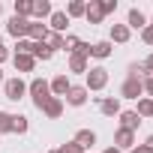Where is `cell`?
I'll use <instances>...</instances> for the list:
<instances>
[{
    "instance_id": "6da1fadb",
    "label": "cell",
    "mask_w": 153,
    "mask_h": 153,
    "mask_svg": "<svg viewBox=\"0 0 153 153\" xmlns=\"http://www.w3.org/2000/svg\"><path fill=\"white\" fill-rule=\"evenodd\" d=\"M27 90H30V96H33V105H36V108H42V105L51 99V84H48L45 78H33V81L27 84Z\"/></svg>"
},
{
    "instance_id": "7a4b0ae2",
    "label": "cell",
    "mask_w": 153,
    "mask_h": 153,
    "mask_svg": "<svg viewBox=\"0 0 153 153\" xmlns=\"http://www.w3.org/2000/svg\"><path fill=\"white\" fill-rule=\"evenodd\" d=\"M105 84H108V69H105V66H93V69H87V84H84L87 93H90V90H102Z\"/></svg>"
},
{
    "instance_id": "3957f363",
    "label": "cell",
    "mask_w": 153,
    "mask_h": 153,
    "mask_svg": "<svg viewBox=\"0 0 153 153\" xmlns=\"http://www.w3.org/2000/svg\"><path fill=\"white\" fill-rule=\"evenodd\" d=\"M3 93H6V99L18 102V99L27 93V84H24L21 78H9V81H3Z\"/></svg>"
},
{
    "instance_id": "277c9868",
    "label": "cell",
    "mask_w": 153,
    "mask_h": 153,
    "mask_svg": "<svg viewBox=\"0 0 153 153\" xmlns=\"http://www.w3.org/2000/svg\"><path fill=\"white\" fill-rule=\"evenodd\" d=\"M141 93H144L141 78H126V81H123V87H120V96H123V99H138Z\"/></svg>"
},
{
    "instance_id": "5b68a950",
    "label": "cell",
    "mask_w": 153,
    "mask_h": 153,
    "mask_svg": "<svg viewBox=\"0 0 153 153\" xmlns=\"http://www.w3.org/2000/svg\"><path fill=\"white\" fill-rule=\"evenodd\" d=\"M114 147L123 153V150H132L135 147V132H129V129H117L114 132Z\"/></svg>"
},
{
    "instance_id": "8992f818",
    "label": "cell",
    "mask_w": 153,
    "mask_h": 153,
    "mask_svg": "<svg viewBox=\"0 0 153 153\" xmlns=\"http://www.w3.org/2000/svg\"><path fill=\"white\" fill-rule=\"evenodd\" d=\"M27 27H30V21H27V18H18V15H12L9 24H6V30H9L15 39H24V36H27Z\"/></svg>"
},
{
    "instance_id": "52a82bcc",
    "label": "cell",
    "mask_w": 153,
    "mask_h": 153,
    "mask_svg": "<svg viewBox=\"0 0 153 153\" xmlns=\"http://www.w3.org/2000/svg\"><path fill=\"white\" fill-rule=\"evenodd\" d=\"M39 111H42V114H45L48 120H57V117L63 114V99H57V96H51V99H48V102H45V105H42Z\"/></svg>"
},
{
    "instance_id": "ba28073f",
    "label": "cell",
    "mask_w": 153,
    "mask_h": 153,
    "mask_svg": "<svg viewBox=\"0 0 153 153\" xmlns=\"http://www.w3.org/2000/svg\"><path fill=\"white\" fill-rule=\"evenodd\" d=\"M48 84H51V93H54L57 99H60V96H66V93H69V87H72L66 75H54V78H51Z\"/></svg>"
},
{
    "instance_id": "9c48e42d",
    "label": "cell",
    "mask_w": 153,
    "mask_h": 153,
    "mask_svg": "<svg viewBox=\"0 0 153 153\" xmlns=\"http://www.w3.org/2000/svg\"><path fill=\"white\" fill-rule=\"evenodd\" d=\"M75 144H78L81 150H90L96 144V132L93 129H78V132H75Z\"/></svg>"
},
{
    "instance_id": "30bf717a",
    "label": "cell",
    "mask_w": 153,
    "mask_h": 153,
    "mask_svg": "<svg viewBox=\"0 0 153 153\" xmlns=\"http://www.w3.org/2000/svg\"><path fill=\"white\" fill-rule=\"evenodd\" d=\"M84 18H87L90 24H99V21L105 18V12H102V6H99V0H90V3H87V9H84Z\"/></svg>"
},
{
    "instance_id": "8fae6325",
    "label": "cell",
    "mask_w": 153,
    "mask_h": 153,
    "mask_svg": "<svg viewBox=\"0 0 153 153\" xmlns=\"http://www.w3.org/2000/svg\"><path fill=\"white\" fill-rule=\"evenodd\" d=\"M45 36H48V27L39 24V21H30V27H27V39H30V42H45Z\"/></svg>"
},
{
    "instance_id": "7c38bea8",
    "label": "cell",
    "mask_w": 153,
    "mask_h": 153,
    "mask_svg": "<svg viewBox=\"0 0 153 153\" xmlns=\"http://www.w3.org/2000/svg\"><path fill=\"white\" fill-rule=\"evenodd\" d=\"M99 111H102L105 117H114V114H120V99H114V96H105V99H99Z\"/></svg>"
},
{
    "instance_id": "4fadbf2b",
    "label": "cell",
    "mask_w": 153,
    "mask_h": 153,
    "mask_svg": "<svg viewBox=\"0 0 153 153\" xmlns=\"http://www.w3.org/2000/svg\"><path fill=\"white\" fill-rule=\"evenodd\" d=\"M141 126V117L135 114V111H120V129H129V132H135Z\"/></svg>"
},
{
    "instance_id": "5bb4252c",
    "label": "cell",
    "mask_w": 153,
    "mask_h": 153,
    "mask_svg": "<svg viewBox=\"0 0 153 153\" xmlns=\"http://www.w3.org/2000/svg\"><path fill=\"white\" fill-rule=\"evenodd\" d=\"M66 102H69V105H75V108H78V105H84V102H87V87H69Z\"/></svg>"
},
{
    "instance_id": "9a60e30c",
    "label": "cell",
    "mask_w": 153,
    "mask_h": 153,
    "mask_svg": "<svg viewBox=\"0 0 153 153\" xmlns=\"http://www.w3.org/2000/svg\"><path fill=\"white\" fill-rule=\"evenodd\" d=\"M48 27H51V33H63L66 30V24H69V18H66V12H51L48 15Z\"/></svg>"
},
{
    "instance_id": "2e32d148",
    "label": "cell",
    "mask_w": 153,
    "mask_h": 153,
    "mask_svg": "<svg viewBox=\"0 0 153 153\" xmlns=\"http://www.w3.org/2000/svg\"><path fill=\"white\" fill-rule=\"evenodd\" d=\"M12 63H15V69H18V72H30V69L36 66V57H33V54H15V57H12Z\"/></svg>"
},
{
    "instance_id": "e0dca14e",
    "label": "cell",
    "mask_w": 153,
    "mask_h": 153,
    "mask_svg": "<svg viewBox=\"0 0 153 153\" xmlns=\"http://www.w3.org/2000/svg\"><path fill=\"white\" fill-rule=\"evenodd\" d=\"M90 57H99V60L111 57V42H108V39H102V42H93V45H90Z\"/></svg>"
},
{
    "instance_id": "ac0fdd59",
    "label": "cell",
    "mask_w": 153,
    "mask_h": 153,
    "mask_svg": "<svg viewBox=\"0 0 153 153\" xmlns=\"http://www.w3.org/2000/svg\"><path fill=\"white\" fill-rule=\"evenodd\" d=\"M69 72H84V75H87V57L78 54V51L69 54Z\"/></svg>"
},
{
    "instance_id": "d6986e66",
    "label": "cell",
    "mask_w": 153,
    "mask_h": 153,
    "mask_svg": "<svg viewBox=\"0 0 153 153\" xmlns=\"http://www.w3.org/2000/svg\"><path fill=\"white\" fill-rule=\"evenodd\" d=\"M126 27L144 30V27H147V18H144V12H141V9H129V24H126Z\"/></svg>"
},
{
    "instance_id": "ffe728a7",
    "label": "cell",
    "mask_w": 153,
    "mask_h": 153,
    "mask_svg": "<svg viewBox=\"0 0 153 153\" xmlns=\"http://www.w3.org/2000/svg\"><path fill=\"white\" fill-rule=\"evenodd\" d=\"M111 42H129V27L126 24H111Z\"/></svg>"
},
{
    "instance_id": "44dd1931",
    "label": "cell",
    "mask_w": 153,
    "mask_h": 153,
    "mask_svg": "<svg viewBox=\"0 0 153 153\" xmlns=\"http://www.w3.org/2000/svg\"><path fill=\"white\" fill-rule=\"evenodd\" d=\"M30 15H36V18L51 15V3H48V0H33V12H30Z\"/></svg>"
},
{
    "instance_id": "7402d4cb",
    "label": "cell",
    "mask_w": 153,
    "mask_h": 153,
    "mask_svg": "<svg viewBox=\"0 0 153 153\" xmlns=\"http://www.w3.org/2000/svg\"><path fill=\"white\" fill-rule=\"evenodd\" d=\"M51 54H54V51H51L45 42H33V57H36V60H51Z\"/></svg>"
},
{
    "instance_id": "603a6c76",
    "label": "cell",
    "mask_w": 153,
    "mask_h": 153,
    "mask_svg": "<svg viewBox=\"0 0 153 153\" xmlns=\"http://www.w3.org/2000/svg\"><path fill=\"white\" fill-rule=\"evenodd\" d=\"M135 114L138 117H153V99H138V108H135Z\"/></svg>"
},
{
    "instance_id": "cb8c5ba5",
    "label": "cell",
    "mask_w": 153,
    "mask_h": 153,
    "mask_svg": "<svg viewBox=\"0 0 153 153\" xmlns=\"http://www.w3.org/2000/svg\"><path fill=\"white\" fill-rule=\"evenodd\" d=\"M84 9H87V3H81V0H72V3L66 6V18H78V15H84Z\"/></svg>"
},
{
    "instance_id": "d4e9b609",
    "label": "cell",
    "mask_w": 153,
    "mask_h": 153,
    "mask_svg": "<svg viewBox=\"0 0 153 153\" xmlns=\"http://www.w3.org/2000/svg\"><path fill=\"white\" fill-rule=\"evenodd\" d=\"M33 12V0H15V15L18 18H27Z\"/></svg>"
},
{
    "instance_id": "484cf974",
    "label": "cell",
    "mask_w": 153,
    "mask_h": 153,
    "mask_svg": "<svg viewBox=\"0 0 153 153\" xmlns=\"http://www.w3.org/2000/svg\"><path fill=\"white\" fill-rule=\"evenodd\" d=\"M12 132H18V135L27 132V117L24 114H12Z\"/></svg>"
},
{
    "instance_id": "4316f807",
    "label": "cell",
    "mask_w": 153,
    "mask_h": 153,
    "mask_svg": "<svg viewBox=\"0 0 153 153\" xmlns=\"http://www.w3.org/2000/svg\"><path fill=\"white\" fill-rule=\"evenodd\" d=\"M45 45L54 51V48H63V33H51L48 30V36H45Z\"/></svg>"
},
{
    "instance_id": "83f0119b",
    "label": "cell",
    "mask_w": 153,
    "mask_h": 153,
    "mask_svg": "<svg viewBox=\"0 0 153 153\" xmlns=\"http://www.w3.org/2000/svg\"><path fill=\"white\" fill-rule=\"evenodd\" d=\"M63 48H66L69 54H75V51L81 48V39H78V36H63Z\"/></svg>"
},
{
    "instance_id": "f1b7e54d",
    "label": "cell",
    "mask_w": 153,
    "mask_h": 153,
    "mask_svg": "<svg viewBox=\"0 0 153 153\" xmlns=\"http://www.w3.org/2000/svg\"><path fill=\"white\" fill-rule=\"evenodd\" d=\"M3 132H12V114L0 111V135H3Z\"/></svg>"
},
{
    "instance_id": "f546056e",
    "label": "cell",
    "mask_w": 153,
    "mask_h": 153,
    "mask_svg": "<svg viewBox=\"0 0 153 153\" xmlns=\"http://www.w3.org/2000/svg\"><path fill=\"white\" fill-rule=\"evenodd\" d=\"M141 75H144V66H141V63H129L126 78H141Z\"/></svg>"
},
{
    "instance_id": "4dcf8cb0",
    "label": "cell",
    "mask_w": 153,
    "mask_h": 153,
    "mask_svg": "<svg viewBox=\"0 0 153 153\" xmlns=\"http://www.w3.org/2000/svg\"><path fill=\"white\" fill-rule=\"evenodd\" d=\"M15 54H33V42L30 39H18V51Z\"/></svg>"
},
{
    "instance_id": "1f68e13d",
    "label": "cell",
    "mask_w": 153,
    "mask_h": 153,
    "mask_svg": "<svg viewBox=\"0 0 153 153\" xmlns=\"http://www.w3.org/2000/svg\"><path fill=\"white\" fill-rule=\"evenodd\" d=\"M57 153H84V150H81L78 144H75V141H69V144H63V147H60Z\"/></svg>"
},
{
    "instance_id": "d6a6232c",
    "label": "cell",
    "mask_w": 153,
    "mask_h": 153,
    "mask_svg": "<svg viewBox=\"0 0 153 153\" xmlns=\"http://www.w3.org/2000/svg\"><path fill=\"white\" fill-rule=\"evenodd\" d=\"M99 6H102V12L108 15V12H114V9H117V0H99Z\"/></svg>"
},
{
    "instance_id": "836d02e7",
    "label": "cell",
    "mask_w": 153,
    "mask_h": 153,
    "mask_svg": "<svg viewBox=\"0 0 153 153\" xmlns=\"http://www.w3.org/2000/svg\"><path fill=\"white\" fill-rule=\"evenodd\" d=\"M141 84H144V93H147V99H153V75H147V78H144Z\"/></svg>"
},
{
    "instance_id": "e575fe53",
    "label": "cell",
    "mask_w": 153,
    "mask_h": 153,
    "mask_svg": "<svg viewBox=\"0 0 153 153\" xmlns=\"http://www.w3.org/2000/svg\"><path fill=\"white\" fill-rule=\"evenodd\" d=\"M141 39H144L147 45H153V24H147V27L141 30Z\"/></svg>"
},
{
    "instance_id": "d590c367",
    "label": "cell",
    "mask_w": 153,
    "mask_h": 153,
    "mask_svg": "<svg viewBox=\"0 0 153 153\" xmlns=\"http://www.w3.org/2000/svg\"><path fill=\"white\" fill-rule=\"evenodd\" d=\"M141 66H144V72H150V75H153V54H150V57H147Z\"/></svg>"
},
{
    "instance_id": "8d00e7d4",
    "label": "cell",
    "mask_w": 153,
    "mask_h": 153,
    "mask_svg": "<svg viewBox=\"0 0 153 153\" xmlns=\"http://www.w3.org/2000/svg\"><path fill=\"white\" fill-rule=\"evenodd\" d=\"M6 57H9V51H6V45H3V39H0V63H3Z\"/></svg>"
},
{
    "instance_id": "74e56055",
    "label": "cell",
    "mask_w": 153,
    "mask_h": 153,
    "mask_svg": "<svg viewBox=\"0 0 153 153\" xmlns=\"http://www.w3.org/2000/svg\"><path fill=\"white\" fill-rule=\"evenodd\" d=\"M129 153H150V150H147V147H144V144H141V147H138V144H135V147H132V150H129Z\"/></svg>"
},
{
    "instance_id": "f35d334b",
    "label": "cell",
    "mask_w": 153,
    "mask_h": 153,
    "mask_svg": "<svg viewBox=\"0 0 153 153\" xmlns=\"http://www.w3.org/2000/svg\"><path fill=\"white\" fill-rule=\"evenodd\" d=\"M144 147H147V150L153 153V135H147V141H144Z\"/></svg>"
},
{
    "instance_id": "ab89813d",
    "label": "cell",
    "mask_w": 153,
    "mask_h": 153,
    "mask_svg": "<svg viewBox=\"0 0 153 153\" xmlns=\"http://www.w3.org/2000/svg\"><path fill=\"white\" fill-rule=\"evenodd\" d=\"M105 153H120V150H117V147H108V150H105Z\"/></svg>"
},
{
    "instance_id": "60d3db41",
    "label": "cell",
    "mask_w": 153,
    "mask_h": 153,
    "mask_svg": "<svg viewBox=\"0 0 153 153\" xmlns=\"http://www.w3.org/2000/svg\"><path fill=\"white\" fill-rule=\"evenodd\" d=\"M0 84H3V72H0Z\"/></svg>"
},
{
    "instance_id": "b9f144b4",
    "label": "cell",
    "mask_w": 153,
    "mask_h": 153,
    "mask_svg": "<svg viewBox=\"0 0 153 153\" xmlns=\"http://www.w3.org/2000/svg\"><path fill=\"white\" fill-rule=\"evenodd\" d=\"M48 153H57V150H48Z\"/></svg>"
}]
</instances>
